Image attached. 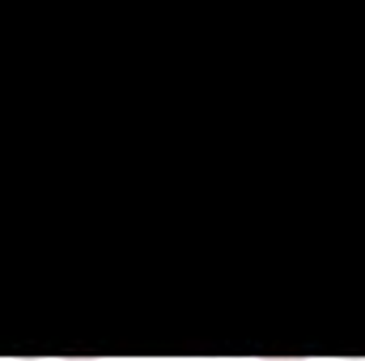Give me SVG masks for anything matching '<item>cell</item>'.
<instances>
[{"label":"cell","mask_w":365,"mask_h":361,"mask_svg":"<svg viewBox=\"0 0 365 361\" xmlns=\"http://www.w3.org/2000/svg\"><path fill=\"white\" fill-rule=\"evenodd\" d=\"M60 361H102V357H60Z\"/></svg>","instance_id":"2"},{"label":"cell","mask_w":365,"mask_h":361,"mask_svg":"<svg viewBox=\"0 0 365 361\" xmlns=\"http://www.w3.org/2000/svg\"><path fill=\"white\" fill-rule=\"evenodd\" d=\"M259 361H306V357H259Z\"/></svg>","instance_id":"1"}]
</instances>
